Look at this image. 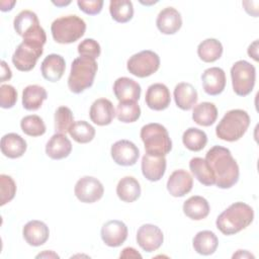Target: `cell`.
I'll list each match as a JSON object with an SVG mask.
<instances>
[{"mask_svg":"<svg viewBox=\"0 0 259 259\" xmlns=\"http://www.w3.org/2000/svg\"><path fill=\"white\" fill-rule=\"evenodd\" d=\"M66 69L65 59L61 55L51 54L47 56L40 65V72L42 77L50 82L59 81Z\"/></svg>","mask_w":259,"mask_h":259,"instance_id":"obj_21","label":"cell"},{"mask_svg":"<svg viewBox=\"0 0 259 259\" xmlns=\"http://www.w3.org/2000/svg\"><path fill=\"white\" fill-rule=\"evenodd\" d=\"M74 123V116L72 110L67 106H60L55 112V130L56 133L64 134L69 133L72 124Z\"/></svg>","mask_w":259,"mask_h":259,"instance_id":"obj_39","label":"cell"},{"mask_svg":"<svg viewBox=\"0 0 259 259\" xmlns=\"http://www.w3.org/2000/svg\"><path fill=\"white\" fill-rule=\"evenodd\" d=\"M193 186V178L189 172L183 169L171 173L167 181V190L174 197H182L189 193Z\"/></svg>","mask_w":259,"mask_h":259,"instance_id":"obj_15","label":"cell"},{"mask_svg":"<svg viewBox=\"0 0 259 259\" xmlns=\"http://www.w3.org/2000/svg\"><path fill=\"white\" fill-rule=\"evenodd\" d=\"M116 194L124 202H134L141 195V186L139 181L133 176L122 177L116 185Z\"/></svg>","mask_w":259,"mask_h":259,"instance_id":"obj_30","label":"cell"},{"mask_svg":"<svg viewBox=\"0 0 259 259\" xmlns=\"http://www.w3.org/2000/svg\"><path fill=\"white\" fill-rule=\"evenodd\" d=\"M22 235L28 245L38 247L48 241L50 237V230L44 222L32 220L24 225Z\"/></svg>","mask_w":259,"mask_h":259,"instance_id":"obj_19","label":"cell"},{"mask_svg":"<svg viewBox=\"0 0 259 259\" xmlns=\"http://www.w3.org/2000/svg\"><path fill=\"white\" fill-rule=\"evenodd\" d=\"M0 190H1V199H0V205H4L7 202L11 201L16 193V184L14 180L6 175L1 174L0 175Z\"/></svg>","mask_w":259,"mask_h":259,"instance_id":"obj_40","label":"cell"},{"mask_svg":"<svg viewBox=\"0 0 259 259\" xmlns=\"http://www.w3.org/2000/svg\"><path fill=\"white\" fill-rule=\"evenodd\" d=\"M156 25L163 34H174L182 26L181 14L173 7H166L159 12Z\"/></svg>","mask_w":259,"mask_h":259,"instance_id":"obj_18","label":"cell"},{"mask_svg":"<svg viewBox=\"0 0 259 259\" xmlns=\"http://www.w3.org/2000/svg\"><path fill=\"white\" fill-rule=\"evenodd\" d=\"M0 147L1 152L5 157L16 159L25 153L27 145L21 136L15 133H9L1 138Z\"/></svg>","mask_w":259,"mask_h":259,"instance_id":"obj_25","label":"cell"},{"mask_svg":"<svg viewBox=\"0 0 259 259\" xmlns=\"http://www.w3.org/2000/svg\"><path fill=\"white\" fill-rule=\"evenodd\" d=\"M98 65L94 59L81 56L74 59L68 78L70 91L79 94L90 88L93 85Z\"/></svg>","mask_w":259,"mask_h":259,"instance_id":"obj_3","label":"cell"},{"mask_svg":"<svg viewBox=\"0 0 259 259\" xmlns=\"http://www.w3.org/2000/svg\"><path fill=\"white\" fill-rule=\"evenodd\" d=\"M42 53L44 44L35 40H22L12 56V63L18 71L28 72L34 68Z\"/></svg>","mask_w":259,"mask_h":259,"instance_id":"obj_8","label":"cell"},{"mask_svg":"<svg viewBox=\"0 0 259 259\" xmlns=\"http://www.w3.org/2000/svg\"><path fill=\"white\" fill-rule=\"evenodd\" d=\"M16 2L15 1H1V10L2 11H9L12 9Z\"/></svg>","mask_w":259,"mask_h":259,"instance_id":"obj_49","label":"cell"},{"mask_svg":"<svg viewBox=\"0 0 259 259\" xmlns=\"http://www.w3.org/2000/svg\"><path fill=\"white\" fill-rule=\"evenodd\" d=\"M116 117L119 121L124 123L135 122L141 116V107L134 100L119 101L116 107Z\"/></svg>","mask_w":259,"mask_h":259,"instance_id":"obj_36","label":"cell"},{"mask_svg":"<svg viewBox=\"0 0 259 259\" xmlns=\"http://www.w3.org/2000/svg\"><path fill=\"white\" fill-rule=\"evenodd\" d=\"M204 160L210 167L215 178V185L219 188H231L238 182L240 176L239 165L229 149L213 146L207 151Z\"/></svg>","mask_w":259,"mask_h":259,"instance_id":"obj_1","label":"cell"},{"mask_svg":"<svg viewBox=\"0 0 259 259\" xmlns=\"http://www.w3.org/2000/svg\"><path fill=\"white\" fill-rule=\"evenodd\" d=\"M120 258H142V255L133 247H126L124 248L120 255Z\"/></svg>","mask_w":259,"mask_h":259,"instance_id":"obj_44","label":"cell"},{"mask_svg":"<svg viewBox=\"0 0 259 259\" xmlns=\"http://www.w3.org/2000/svg\"><path fill=\"white\" fill-rule=\"evenodd\" d=\"M159 67V56L150 50L141 51L133 55L126 63L127 71L139 78H146L153 75L158 71Z\"/></svg>","mask_w":259,"mask_h":259,"instance_id":"obj_9","label":"cell"},{"mask_svg":"<svg viewBox=\"0 0 259 259\" xmlns=\"http://www.w3.org/2000/svg\"><path fill=\"white\" fill-rule=\"evenodd\" d=\"M20 127L22 132L29 137H39L46 133V124L36 114L24 116L20 120Z\"/></svg>","mask_w":259,"mask_h":259,"instance_id":"obj_38","label":"cell"},{"mask_svg":"<svg viewBox=\"0 0 259 259\" xmlns=\"http://www.w3.org/2000/svg\"><path fill=\"white\" fill-rule=\"evenodd\" d=\"M197 55L205 63L215 62L223 55V45L217 38H206L198 45Z\"/></svg>","mask_w":259,"mask_h":259,"instance_id":"obj_33","label":"cell"},{"mask_svg":"<svg viewBox=\"0 0 259 259\" xmlns=\"http://www.w3.org/2000/svg\"><path fill=\"white\" fill-rule=\"evenodd\" d=\"M254 220L253 208L242 201L232 203L215 221L217 228L226 236L235 235L246 229Z\"/></svg>","mask_w":259,"mask_h":259,"instance_id":"obj_2","label":"cell"},{"mask_svg":"<svg viewBox=\"0 0 259 259\" xmlns=\"http://www.w3.org/2000/svg\"><path fill=\"white\" fill-rule=\"evenodd\" d=\"M233 258H255V257L247 250H238L237 253L233 255Z\"/></svg>","mask_w":259,"mask_h":259,"instance_id":"obj_47","label":"cell"},{"mask_svg":"<svg viewBox=\"0 0 259 259\" xmlns=\"http://www.w3.org/2000/svg\"><path fill=\"white\" fill-rule=\"evenodd\" d=\"M182 208L184 214L193 221L205 219L210 210L208 201L199 195H193L186 199Z\"/></svg>","mask_w":259,"mask_h":259,"instance_id":"obj_27","label":"cell"},{"mask_svg":"<svg viewBox=\"0 0 259 259\" xmlns=\"http://www.w3.org/2000/svg\"><path fill=\"white\" fill-rule=\"evenodd\" d=\"M110 155L117 165L133 166L139 159L140 151L133 142L128 140H119L111 146Z\"/></svg>","mask_w":259,"mask_h":259,"instance_id":"obj_12","label":"cell"},{"mask_svg":"<svg viewBox=\"0 0 259 259\" xmlns=\"http://www.w3.org/2000/svg\"><path fill=\"white\" fill-rule=\"evenodd\" d=\"M137 243L146 252L151 253L158 250L164 241L162 230L152 224L141 226L137 232Z\"/></svg>","mask_w":259,"mask_h":259,"instance_id":"obj_11","label":"cell"},{"mask_svg":"<svg viewBox=\"0 0 259 259\" xmlns=\"http://www.w3.org/2000/svg\"><path fill=\"white\" fill-rule=\"evenodd\" d=\"M78 53L81 57L97 59L100 56V45L93 38H85L78 45Z\"/></svg>","mask_w":259,"mask_h":259,"instance_id":"obj_41","label":"cell"},{"mask_svg":"<svg viewBox=\"0 0 259 259\" xmlns=\"http://www.w3.org/2000/svg\"><path fill=\"white\" fill-rule=\"evenodd\" d=\"M115 116V110L110 100L106 98L96 99L90 106L89 117L97 125H108Z\"/></svg>","mask_w":259,"mask_h":259,"instance_id":"obj_17","label":"cell"},{"mask_svg":"<svg viewBox=\"0 0 259 259\" xmlns=\"http://www.w3.org/2000/svg\"><path fill=\"white\" fill-rule=\"evenodd\" d=\"M145 101L147 106L153 110H164L171 102L170 91L165 84L154 83L148 87Z\"/></svg>","mask_w":259,"mask_h":259,"instance_id":"obj_14","label":"cell"},{"mask_svg":"<svg viewBox=\"0 0 259 259\" xmlns=\"http://www.w3.org/2000/svg\"><path fill=\"white\" fill-rule=\"evenodd\" d=\"M145 151L153 156H166L172 150V141L166 127L160 123L152 122L144 125L140 133Z\"/></svg>","mask_w":259,"mask_h":259,"instance_id":"obj_5","label":"cell"},{"mask_svg":"<svg viewBox=\"0 0 259 259\" xmlns=\"http://www.w3.org/2000/svg\"><path fill=\"white\" fill-rule=\"evenodd\" d=\"M192 245L196 253L203 256H208L215 252L219 246V239L213 232L204 230L198 232L194 236Z\"/></svg>","mask_w":259,"mask_h":259,"instance_id":"obj_28","label":"cell"},{"mask_svg":"<svg viewBox=\"0 0 259 259\" xmlns=\"http://www.w3.org/2000/svg\"><path fill=\"white\" fill-rule=\"evenodd\" d=\"M13 26L16 33L22 36V38L32 34L41 27L37 15L30 10L20 11L14 18Z\"/></svg>","mask_w":259,"mask_h":259,"instance_id":"obj_24","label":"cell"},{"mask_svg":"<svg viewBox=\"0 0 259 259\" xmlns=\"http://www.w3.org/2000/svg\"><path fill=\"white\" fill-rule=\"evenodd\" d=\"M250 125V116L243 109H232L226 112L215 126V135L219 139L227 142L240 140Z\"/></svg>","mask_w":259,"mask_h":259,"instance_id":"obj_4","label":"cell"},{"mask_svg":"<svg viewBox=\"0 0 259 259\" xmlns=\"http://www.w3.org/2000/svg\"><path fill=\"white\" fill-rule=\"evenodd\" d=\"M189 169L193 176L203 185L211 186L215 184L214 175L206 163V161L200 157H194L189 162Z\"/></svg>","mask_w":259,"mask_h":259,"instance_id":"obj_32","label":"cell"},{"mask_svg":"<svg viewBox=\"0 0 259 259\" xmlns=\"http://www.w3.org/2000/svg\"><path fill=\"white\" fill-rule=\"evenodd\" d=\"M70 3H71L70 1H67V2H54V4L57 5V6H65V5H68Z\"/></svg>","mask_w":259,"mask_h":259,"instance_id":"obj_50","label":"cell"},{"mask_svg":"<svg viewBox=\"0 0 259 259\" xmlns=\"http://www.w3.org/2000/svg\"><path fill=\"white\" fill-rule=\"evenodd\" d=\"M203 90L206 94L215 96L221 94L226 87V74L222 68L211 67L201 75Z\"/></svg>","mask_w":259,"mask_h":259,"instance_id":"obj_16","label":"cell"},{"mask_svg":"<svg viewBox=\"0 0 259 259\" xmlns=\"http://www.w3.org/2000/svg\"><path fill=\"white\" fill-rule=\"evenodd\" d=\"M70 136L79 144H86L91 142L95 137V128L85 120L74 121L69 130Z\"/></svg>","mask_w":259,"mask_h":259,"instance_id":"obj_37","label":"cell"},{"mask_svg":"<svg viewBox=\"0 0 259 259\" xmlns=\"http://www.w3.org/2000/svg\"><path fill=\"white\" fill-rule=\"evenodd\" d=\"M12 77V73L10 68L8 67V65L6 64L5 61H1V78L0 81L4 82L7 80H10Z\"/></svg>","mask_w":259,"mask_h":259,"instance_id":"obj_45","label":"cell"},{"mask_svg":"<svg viewBox=\"0 0 259 259\" xmlns=\"http://www.w3.org/2000/svg\"><path fill=\"white\" fill-rule=\"evenodd\" d=\"M72 151L71 141L64 134L56 133L46 145V154L53 160L67 158Z\"/></svg>","mask_w":259,"mask_h":259,"instance_id":"obj_23","label":"cell"},{"mask_svg":"<svg viewBox=\"0 0 259 259\" xmlns=\"http://www.w3.org/2000/svg\"><path fill=\"white\" fill-rule=\"evenodd\" d=\"M74 193L81 202L93 203L103 196L104 187L97 178L83 176L76 182Z\"/></svg>","mask_w":259,"mask_h":259,"instance_id":"obj_10","label":"cell"},{"mask_svg":"<svg viewBox=\"0 0 259 259\" xmlns=\"http://www.w3.org/2000/svg\"><path fill=\"white\" fill-rule=\"evenodd\" d=\"M142 173L146 179L152 182L159 181L166 171L165 156H153L145 154L142 158Z\"/></svg>","mask_w":259,"mask_h":259,"instance_id":"obj_20","label":"cell"},{"mask_svg":"<svg viewBox=\"0 0 259 259\" xmlns=\"http://www.w3.org/2000/svg\"><path fill=\"white\" fill-rule=\"evenodd\" d=\"M77 5L79 9L84 13L89 15H96L100 13V11L102 10L103 1L102 0H89V1L78 0Z\"/></svg>","mask_w":259,"mask_h":259,"instance_id":"obj_43","label":"cell"},{"mask_svg":"<svg viewBox=\"0 0 259 259\" xmlns=\"http://www.w3.org/2000/svg\"><path fill=\"white\" fill-rule=\"evenodd\" d=\"M231 78L234 92L239 96H246L254 88L256 69L245 60L237 61L231 68Z\"/></svg>","mask_w":259,"mask_h":259,"instance_id":"obj_7","label":"cell"},{"mask_svg":"<svg viewBox=\"0 0 259 259\" xmlns=\"http://www.w3.org/2000/svg\"><path fill=\"white\" fill-rule=\"evenodd\" d=\"M173 95L176 105L182 110L191 109L198 99L196 89L192 84L187 82L178 83L174 88Z\"/></svg>","mask_w":259,"mask_h":259,"instance_id":"obj_26","label":"cell"},{"mask_svg":"<svg viewBox=\"0 0 259 259\" xmlns=\"http://www.w3.org/2000/svg\"><path fill=\"white\" fill-rule=\"evenodd\" d=\"M109 12L112 19L118 23H125L134 16V6L128 0H111Z\"/></svg>","mask_w":259,"mask_h":259,"instance_id":"obj_34","label":"cell"},{"mask_svg":"<svg viewBox=\"0 0 259 259\" xmlns=\"http://www.w3.org/2000/svg\"><path fill=\"white\" fill-rule=\"evenodd\" d=\"M182 142L188 150L198 152L205 147L207 143V136L203 131L197 127H189L183 133Z\"/></svg>","mask_w":259,"mask_h":259,"instance_id":"obj_35","label":"cell"},{"mask_svg":"<svg viewBox=\"0 0 259 259\" xmlns=\"http://www.w3.org/2000/svg\"><path fill=\"white\" fill-rule=\"evenodd\" d=\"M217 118L218 109L211 102H201L196 104L193 108L192 119L198 125L209 126L215 122Z\"/></svg>","mask_w":259,"mask_h":259,"instance_id":"obj_31","label":"cell"},{"mask_svg":"<svg viewBox=\"0 0 259 259\" xmlns=\"http://www.w3.org/2000/svg\"><path fill=\"white\" fill-rule=\"evenodd\" d=\"M126 225L118 220H111L106 222L100 231V236L105 245L108 247H119L127 238Z\"/></svg>","mask_w":259,"mask_h":259,"instance_id":"obj_13","label":"cell"},{"mask_svg":"<svg viewBox=\"0 0 259 259\" xmlns=\"http://www.w3.org/2000/svg\"><path fill=\"white\" fill-rule=\"evenodd\" d=\"M113 93L118 101H138L141 97V85L128 77H120L114 81Z\"/></svg>","mask_w":259,"mask_h":259,"instance_id":"obj_22","label":"cell"},{"mask_svg":"<svg viewBox=\"0 0 259 259\" xmlns=\"http://www.w3.org/2000/svg\"><path fill=\"white\" fill-rule=\"evenodd\" d=\"M36 258H59V255L53 251L46 250L42 253H39L38 255H36Z\"/></svg>","mask_w":259,"mask_h":259,"instance_id":"obj_48","label":"cell"},{"mask_svg":"<svg viewBox=\"0 0 259 259\" xmlns=\"http://www.w3.org/2000/svg\"><path fill=\"white\" fill-rule=\"evenodd\" d=\"M48 98L46 89L33 84L26 86L22 91V106L26 110H37Z\"/></svg>","mask_w":259,"mask_h":259,"instance_id":"obj_29","label":"cell"},{"mask_svg":"<svg viewBox=\"0 0 259 259\" xmlns=\"http://www.w3.org/2000/svg\"><path fill=\"white\" fill-rule=\"evenodd\" d=\"M17 101V91L9 84H2L0 86V106L2 108H11Z\"/></svg>","mask_w":259,"mask_h":259,"instance_id":"obj_42","label":"cell"},{"mask_svg":"<svg viewBox=\"0 0 259 259\" xmlns=\"http://www.w3.org/2000/svg\"><path fill=\"white\" fill-rule=\"evenodd\" d=\"M248 55L250 58L252 57L255 61H258V39L249 46Z\"/></svg>","mask_w":259,"mask_h":259,"instance_id":"obj_46","label":"cell"},{"mask_svg":"<svg viewBox=\"0 0 259 259\" xmlns=\"http://www.w3.org/2000/svg\"><path fill=\"white\" fill-rule=\"evenodd\" d=\"M86 30L85 21L77 15H66L55 19L51 25L53 38L58 44H72L81 38Z\"/></svg>","mask_w":259,"mask_h":259,"instance_id":"obj_6","label":"cell"}]
</instances>
